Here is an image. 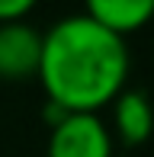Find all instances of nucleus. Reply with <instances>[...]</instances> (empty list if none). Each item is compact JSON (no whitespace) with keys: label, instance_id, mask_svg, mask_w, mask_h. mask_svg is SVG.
Wrapping results in <instances>:
<instances>
[{"label":"nucleus","instance_id":"nucleus-2","mask_svg":"<svg viewBox=\"0 0 154 157\" xmlns=\"http://www.w3.org/2000/svg\"><path fill=\"white\" fill-rule=\"evenodd\" d=\"M48 157H113V135L96 112H64L52 125Z\"/></svg>","mask_w":154,"mask_h":157},{"label":"nucleus","instance_id":"nucleus-6","mask_svg":"<svg viewBox=\"0 0 154 157\" xmlns=\"http://www.w3.org/2000/svg\"><path fill=\"white\" fill-rule=\"evenodd\" d=\"M32 13V0H0V26L3 23H19Z\"/></svg>","mask_w":154,"mask_h":157},{"label":"nucleus","instance_id":"nucleus-4","mask_svg":"<svg viewBox=\"0 0 154 157\" xmlns=\"http://www.w3.org/2000/svg\"><path fill=\"white\" fill-rule=\"evenodd\" d=\"M113 125L122 144L135 147L154 135V103L144 90H122L113 99Z\"/></svg>","mask_w":154,"mask_h":157},{"label":"nucleus","instance_id":"nucleus-1","mask_svg":"<svg viewBox=\"0 0 154 157\" xmlns=\"http://www.w3.org/2000/svg\"><path fill=\"white\" fill-rule=\"evenodd\" d=\"M125 39L103 29L87 13L64 16L42 39L39 80L61 112H100L125 90Z\"/></svg>","mask_w":154,"mask_h":157},{"label":"nucleus","instance_id":"nucleus-3","mask_svg":"<svg viewBox=\"0 0 154 157\" xmlns=\"http://www.w3.org/2000/svg\"><path fill=\"white\" fill-rule=\"evenodd\" d=\"M42 39H45V32L32 29L26 19L0 26V77L3 80L39 77Z\"/></svg>","mask_w":154,"mask_h":157},{"label":"nucleus","instance_id":"nucleus-5","mask_svg":"<svg viewBox=\"0 0 154 157\" xmlns=\"http://www.w3.org/2000/svg\"><path fill=\"white\" fill-rule=\"evenodd\" d=\"M83 13L113 35L125 39L129 32H138L141 26L151 23L154 0H93V3H87Z\"/></svg>","mask_w":154,"mask_h":157}]
</instances>
